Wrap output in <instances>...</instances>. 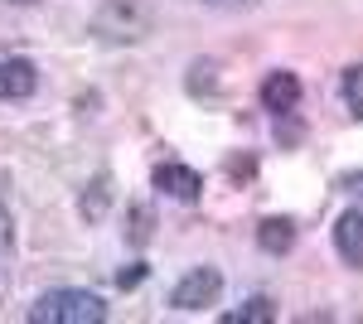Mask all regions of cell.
Here are the masks:
<instances>
[{"label":"cell","instance_id":"cell-14","mask_svg":"<svg viewBox=\"0 0 363 324\" xmlns=\"http://www.w3.org/2000/svg\"><path fill=\"white\" fill-rule=\"evenodd\" d=\"M344 194H354L363 203V169H354V174H344Z\"/></svg>","mask_w":363,"mask_h":324},{"label":"cell","instance_id":"cell-13","mask_svg":"<svg viewBox=\"0 0 363 324\" xmlns=\"http://www.w3.org/2000/svg\"><path fill=\"white\" fill-rule=\"evenodd\" d=\"M140 281H145V262H136V267H126L121 276H116V286H121V291H131V286H140Z\"/></svg>","mask_w":363,"mask_h":324},{"label":"cell","instance_id":"cell-9","mask_svg":"<svg viewBox=\"0 0 363 324\" xmlns=\"http://www.w3.org/2000/svg\"><path fill=\"white\" fill-rule=\"evenodd\" d=\"M277 320V300L272 296H247L242 305H233L223 315V324H272Z\"/></svg>","mask_w":363,"mask_h":324},{"label":"cell","instance_id":"cell-8","mask_svg":"<svg viewBox=\"0 0 363 324\" xmlns=\"http://www.w3.org/2000/svg\"><path fill=\"white\" fill-rule=\"evenodd\" d=\"M257 247H262L267 257H286V252L296 247V223H291V218H262V223H257Z\"/></svg>","mask_w":363,"mask_h":324},{"label":"cell","instance_id":"cell-6","mask_svg":"<svg viewBox=\"0 0 363 324\" xmlns=\"http://www.w3.org/2000/svg\"><path fill=\"white\" fill-rule=\"evenodd\" d=\"M335 252H339V262L363 271V213L359 208H344L335 218Z\"/></svg>","mask_w":363,"mask_h":324},{"label":"cell","instance_id":"cell-5","mask_svg":"<svg viewBox=\"0 0 363 324\" xmlns=\"http://www.w3.org/2000/svg\"><path fill=\"white\" fill-rule=\"evenodd\" d=\"M150 184H155L160 194H169V199H179V203H194L199 194H203V179H199V169H189V164H179V160L155 164Z\"/></svg>","mask_w":363,"mask_h":324},{"label":"cell","instance_id":"cell-12","mask_svg":"<svg viewBox=\"0 0 363 324\" xmlns=\"http://www.w3.org/2000/svg\"><path fill=\"white\" fill-rule=\"evenodd\" d=\"M150 233H155V213H150V203H131V233H126V242L145 247V242H150Z\"/></svg>","mask_w":363,"mask_h":324},{"label":"cell","instance_id":"cell-3","mask_svg":"<svg viewBox=\"0 0 363 324\" xmlns=\"http://www.w3.org/2000/svg\"><path fill=\"white\" fill-rule=\"evenodd\" d=\"M218 296H223V276H218V267H194L174 291H169V310L199 315V310L218 305Z\"/></svg>","mask_w":363,"mask_h":324},{"label":"cell","instance_id":"cell-4","mask_svg":"<svg viewBox=\"0 0 363 324\" xmlns=\"http://www.w3.org/2000/svg\"><path fill=\"white\" fill-rule=\"evenodd\" d=\"M301 78L291 73V68H277V73H267L262 78V107L272 111V116H291V111L301 107Z\"/></svg>","mask_w":363,"mask_h":324},{"label":"cell","instance_id":"cell-1","mask_svg":"<svg viewBox=\"0 0 363 324\" xmlns=\"http://www.w3.org/2000/svg\"><path fill=\"white\" fill-rule=\"evenodd\" d=\"M29 320L34 324H102L107 320V300L97 291H44V296L29 305Z\"/></svg>","mask_w":363,"mask_h":324},{"label":"cell","instance_id":"cell-2","mask_svg":"<svg viewBox=\"0 0 363 324\" xmlns=\"http://www.w3.org/2000/svg\"><path fill=\"white\" fill-rule=\"evenodd\" d=\"M87 29H92L97 44H140L155 29V15L140 0H107V5H97Z\"/></svg>","mask_w":363,"mask_h":324},{"label":"cell","instance_id":"cell-16","mask_svg":"<svg viewBox=\"0 0 363 324\" xmlns=\"http://www.w3.org/2000/svg\"><path fill=\"white\" fill-rule=\"evenodd\" d=\"M10 5H34V0H10Z\"/></svg>","mask_w":363,"mask_h":324},{"label":"cell","instance_id":"cell-15","mask_svg":"<svg viewBox=\"0 0 363 324\" xmlns=\"http://www.w3.org/2000/svg\"><path fill=\"white\" fill-rule=\"evenodd\" d=\"M213 10H247V5H262V0H208Z\"/></svg>","mask_w":363,"mask_h":324},{"label":"cell","instance_id":"cell-10","mask_svg":"<svg viewBox=\"0 0 363 324\" xmlns=\"http://www.w3.org/2000/svg\"><path fill=\"white\" fill-rule=\"evenodd\" d=\"M112 203V174H92V184L83 189V218L87 223H102Z\"/></svg>","mask_w":363,"mask_h":324},{"label":"cell","instance_id":"cell-7","mask_svg":"<svg viewBox=\"0 0 363 324\" xmlns=\"http://www.w3.org/2000/svg\"><path fill=\"white\" fill-rule=\"evenodd\" d=\"M34 87H39V68L29 58H5L0 63V97L5 102H25V97H34Z\"/></svg>","mask_w":363,"mask_h":324},{"label":"cell","instance_id":"cell-11","mask_svg":"<svg viewBox=\"0 0 363 324\" xmlns=\"http://www.w3.org/2000/svg\"><path fill=\"white\" fill-rule=\"evenodd\" d=\"M339 92H344V107L354 121H363V63H349L344 78H339Z\"/></svg>","mask_w":363,"mask_h":324}]
</instances>
